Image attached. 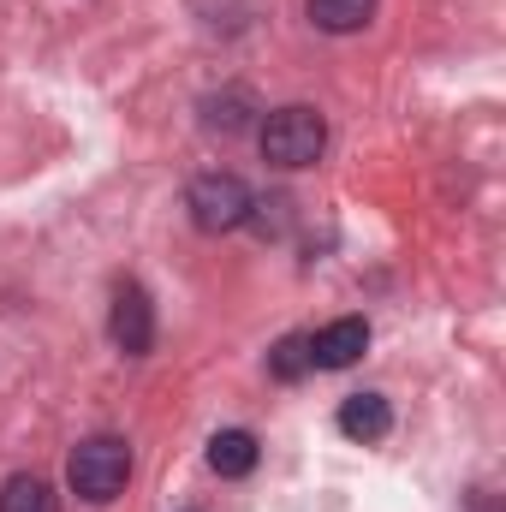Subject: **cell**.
<instances>
[{
  "label": "cell",
  "instance_id": "6da1fadb",
  "mask_svg": "<svg viewBox=\"0 0 506 512\" xmlns=\"http://www.w3.org/2000/svg\"><path fill=\"white\" fill-rule=\"evenodd\" d=\"M322 149H328V120L316 114V108H304V102H292V108H274L268 120H262V155L274 161V167H316L322 161Z\"/></svg>",
  "mask_w": 506,
  "mask_h": 512
},
{
  "label": "cell",
  "instance_id": "7a4b0ae2",
  "mask_svg": "<svg viewBox=\"0 0 506 512\" xmlns=\"http://www.w3.org/2000/svg\"><path fill=\"white\" fill-rule=\"evenodd\" d=\"M66 477H72V489H78L90 507H108V501L131 483V447L120 435H90V441L66 459Z\"/></svg>",
  "mask_w": 506,
  "mask_h": 512
},
{
  "label": "cell",
  "instance_id": "3957f363",
  "mask_svg": "<svg viewBox=\"0 0 506 512\" xmlns=\"http://www.w3.org/2000/svg\"><path fill=\"white\" fill-rule=\"evenodd\" d=\"M191 221H197L203 233H233V227H245V221H251V191H245V179H239V173H203V179L191 185Z\"/></svg>",
  "mask_w": 506,
  "mask_h": 512
},
{
  "label": "cell",
  "instance_id": "277c9868",
  "mask_svg": "<svg viewBox=\"0 0 506 512\" xmlns=\"http://www.w3.org/2000/svg\"><path fill=\"white\" fill-rule=\"evenodd\" d=\"M114 346L126 352V358H143L149 346H155V304H149V292L137 286V280H126L120 292H114Z\"/></svg>",
  "mask_w": 506,
  "mask_h": 512
},
{
  "label": "cell",
  "instance_id": "5b68a950",
  "mask_svg": "<svg viewBox=\"0 0 506 512\" xmlns=\"http://www.w3.org/2000/svg\"><path fill=\"white\" fill-rule=\"evenodd\" d=\"M364 346H370V322L364 316H340V322H328L310 340V370H346V364L364 358Z\"/></svg>",
  "mask_w": 506,
  "mask_h": 512
},
{
  "label": "cell",
  "instance_id": "8992f818",
  "mask_svg": "<svg viewBox=\"0 0 506 512\" xmlns=\"http://www.w3.org/2000/svg\"><path fill=\"white\" fill-rule=\"evenodd\" d=\"M387 429H393V411H387L381 393H352V399L340 405V435H346V441L376 447V441H387Z\"/></svg>",
  "mask_w": 506,
  "mask_h": 512
},
{
  "label": "cell",
  "instance_id": "52a82bcc",
  "mask_svg": "<svg viewBox=\"0 0 506 512\" xmlns=\"http://www.w3.org/2000/svg\"><path fill=\"white\" fill-rule=\"evenodd\" d=\"M256 459H262V447H256L251 429H221V435L209 441V471H215V477H251Z\"/></svg>",
  "mask_w": 506,
  "mask_h": 512
},
{
  "label": "cell",
  "instance_id": "ba28073f",
  "mask_svg": "<svg viewBox=\"0 0 506 512\" xmlns=\"http://www.w3.org/2000/svg\"><path fill=\"white\" fill-rule=\"evenodd\" d=\"M310 18L328 36H352V30H364L376 18V0H310Z\"/></svg>",
  "mask_w": 506,
  "mask_h": 512
},
{
  "label": "cell",
  "instance_id": "9c48e42d",
  "mask_svg": "<svg viewBox=\"0 0 506 512\" xmlns=\"http://www.w3.org/2000/svg\"><path fill=\"white\" fill-rule=\"evenodd\" d=\"M0 512H60V501H54V489L42 477H12L0 489Z\"/></svg>",
  "mask_w": 506,
  "mask_h": 512
},
{
  "label": "cell",
  "instance_id": "30bf717a",
  "mask_svg": "<svg viewBox=\"0 0 506 512\" xmlns=\"http://www.w3.org/2000/svg\"><path fill=\"white\" fill-rule=\"evenodd\" d=\"M268 370H274L280 382H298V376L310 370V340H304V334H292V340H280V346L268 352Z\"/></svg>",
  "mask_w": 506,
  "mask_h": 512
},
{
  "label": "cell",
  "instance_id": "8fae6325",
  "mask_svg": "<svg viewBox=\"0 0 506 512\" xmlns=\"http://www.w3.org/2000/svg\"><path fill=\"white\" fill-rule=\"evenodd\" d=\"M245 108H251V96H245V90L215 96V102H209V131H239V126H245Z\"/></svg>",
  "mask_w": 506,
  "mask_h": 512
}]
</instances>
